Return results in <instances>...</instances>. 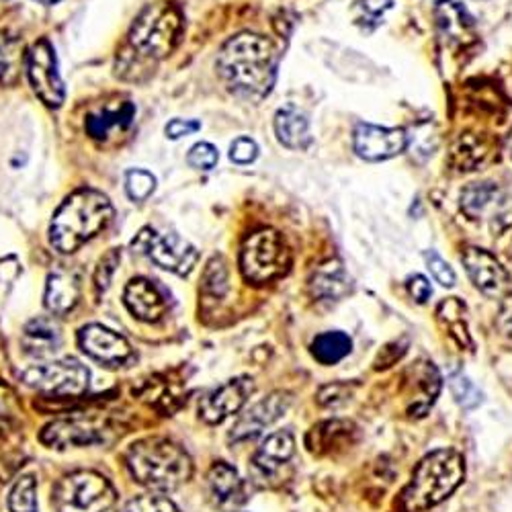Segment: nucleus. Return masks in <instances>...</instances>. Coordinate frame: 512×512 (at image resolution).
Listing matches in <instances>:
<instances>
[{"label": "nucleus", "instance_id": "f257e3e1", "mask_svg": "<svg viewBox=\"0 0 512 512\" xmlns=\"http://www.w3.org/2000/svg\"><path fill=\"white\" fill-rule=\"evenodd\" d=\"M218 70L226 87L246 99H263L277 78V50L263 35L240 33L218 56Z\"/></svg>", "mask_w": 512, "mask_h": 512}, {"label": "nucleus", "instance_id": "f03ea898", "mask_svg": "<svg viewBox=\"0 0 512 512\" xmlns=\"http://www.w3.org/2000/svg\"><path fill=\"white\" fill-rule=\"evenodd\" d=\"M465 478V459L455 449H437L420 459L400 494V512H426L445 502Z\"/></svg>", "mask_w": 512, "mask_h": 512}, {"label": "nucleus", "instance_id": "7ed1b4c3", "mask_svg": "<svg viewBox=\"0 0 512 512\" xmlns=\"http://www.w3.org/2000/svg\"><path fill=\"white\" fill-rule=\"evenodd\" d=\"M113 220V205L101 191L80 189L56 211L50 226V242L58 252L70 254L93 240Z\"/></svg>", "mask_w": 512, "mask_h": 512}, {"label": "nucleus", "instance_id": "20e7f679", "mask_svg": "<svg viewBox=\"0 0 512 512\" xmlns=\"http://www.w3.org/2000/svg\"><path fill=\"white\" fill-rule=\"evenodd\" d=\"M125 465L136 482L152 490H175L193 474L187 451L179 443L162 437L134 443L125 453Z\"/></svg>", "mask_w": 512, "mask_h": 512}, {"label": "nucleus", "instance_id": "39448f33", "mask_svg": "<svg viewBox=\"0 0 512 512\" xmlns=\"http://www.w3.org/2000/svg\"><path fill=\"white\" fill-rule=\"evenodd\" d=\"M181 13L170 3H156L146 7L134 21L127 48L140 60H162L175 50L181 33Z\"/></svg>", "mask_w": 512, "mask_h": 512}, {"label": "nucleus", "instance_id": "423d86ee", "mask_svg": "<svg viewBox=\"0 0 512 512\" xmlns=\"http://www.w3.org/2000/svg\"><path fill=\"white\" fill-rule=\"evenodd\" d=\"M117 492L111 482L97 472H74L64 476L56 488L52 502L58 512H109L115 506Z\"/></svg>", "mask_w": 512, "mask_h": 512}, {"label": "nucleus", "instance_id": "0eeeda50", "mask_svg": "<svg viewBox=\"0 0 512 512\" xmlns=\"http://www.w3.org/2000/svg\"><path fill=\"white\" fill-rule=\"evenodd\" d=\"M244 279L256 285L279 279L289 269V250L275 230H259L246 238L240 252Z\"/></svg>", "mask_w": 512, "mask_h": 512}, {"label": "nucleus", "instance_id": "6e6552de", "mask_svg": "<svg viewBox=\"0 0 512 512\" xmlns=\"http://www.w3.org/2000/svg\"><path fill=\"white\" fill-rule=\"evenodd\" d=\"M113 424L105 416H70L50 422L39 435V441L50 449H72V447H91L107 443L113 437Z\"/></svg>", "mask_w": 512, "mask_h": 512}, {"label": "nucleus", "instance_id": "1a4fd4ad", "mask_svg": "<svg viewBox=\"0 0 512 512\" xmlns=\"http://www.w3.org/2000/svg\"><path fill=\"white\" fill-rule=\"evenodd\" d=\"M91 373L78 359H62L54 363L33 365L23 371V383L37 392L54 396H80L89 390Z\"/></svg>", "mask_w": 512, "mask_h": 512}, {"label": "nucleus", "instance_id": "9d476101", "mask_svg": "<svg viewBox=\"0 0 512 512\" xmlns=\"http://www.w3.org/2000/svg\"><path fill=\"white\" fill-rule=\"evenodd\" d=\"M461 211L467 220L488 222L498 234L512 224V195L496 183H474L461 191Z\"/></svg>", "mask_w": 512, "mask_h": 512}, {"label": "nucleus", "instance_id": "9b49d317", "mask_svg": "<svg viewBox=\"0 0 512 512\" xmlns=\"http://www.w3.org/2000/svg\"><path fill=\"white\" fill-rule=\"evenodd\" d=\"M134 248L148 254L150 259L164 271L175 275H189L197 263V250L179 234H156L146 228L134 240Z\"/></svg>", "mask_w": 512, "mask_h": 512}, {"label": "nucleus", "instance_id": "f8f14e48", "mask_svg": "<svg viewBox=\"0 0 512 512\" xmlns=\"http://www.w3.org/2000/svg\"><path fill=\"white\" fill-rule=\"evenodd\" d=\"M27 74L35 95L48 107L58 109L64 103V82L58 72L56 52L48 39H39L27 52Z\"/></svg>", "mask_w": 512, "mask_h": 512}, {"label": "nucleus", "instance_id": "ddd939ff", "mask_svg": "<svg viewBox=\"0 0 512 512\" xmlns=\"http://www.w3.org/2000/svg\"><path fill=\"white\" fill-rule=\"evenodd\" d=\"M463 267L472 283L488 297H502L510 287V275L492 252L480 246H467L461 254Z\"/></svg>", "mask_w": 512, "mask_h": 512}, {"label": "nucleus", "instance_id": "4468645a", "mask_svg": "<svg viewBox=\"0 0 512 512\" xmlns=\"http://www.w3.org/2000/svg\"><path fill=\"white\" fill-rule=\"evenodd\" d=\"M353 144L359 158L369 162H381L402 154L408 146V136L404 130H398V127L359 123Z\"/></svg>", "mask_w": 512, "mask_h": 512}, {"label": "nucleus", "instance_id": "2eb2a0df", "mask_svg": "<svg viewBox=\"0 0 512 512\" xmlns=\"http://www.w3.org/2000/svg\"><path fill=\"white\" fill-rule=\"evenodd\" d=\"M78 345L91 359H95L107 367L123 365L127 359L132 357L130 343H127L121 334H117L101 324L84 326L78 332Z\"/></svg>", "mask_w": 512, "mask_h": 512}, {"label": "nucleus", "instance_id": "dca6fc26", "mask_svg": "<svg viewBox=\"0 0 512 512\" xmlns=\"http://www.w3.org/2000/svg\"><path fill=\"white\" fill-rule=\"evenodd\" d=\"M252 390H254L252 379H248V377L226 381L220 388H216L201 398L199 416L207 424H220L226 418H230L232 414L240 412V408L246 404Z\"/></svg>", "mask_w": 512, "mask_h": 512}, {"label": "nucleus", "instance_id": "f3484780", "mask_svg": "<svg viewBox=\"0 0 512 512\" xmlns=\"http://www.w3.org/2000/svg\"><path fill=\"white\" fill-rule=\"evenodd\" d=\"M441 373L431 361L416 363L406 379V398H408V416L422 418L426 416L441 394Z\"/></svg>", "mask_w": 512, "mask_h": 512}, {"label": "nucleus", "instance_id": "a211bd4d", "mask_svg": "<svg viewBox=\"0 0 512 512\" xmlns=\"http://www.w3.org/2000/svg\"><path fill=\"white\" fill-rule=\"evenodd\" d=\"M287 408H289V398L283 394H273L261 402H256L236 420L234 429L230 433V441L242 443V441L259 437L275 420H279L285 414Z\"/></svg>", "mask_w": 512, "mask_h": 512}, {"label": "nucleus", "instance_id": "6ab92c4d", "mask_svg": "<svg viewBox=\"0 0 512 512\" xmlns=\"http://www.w3.org/2000/svg\"><path fill=\"white\" fill-rule=\"evenodd\" d=\"M123 302L130 314L142 322H158L166 312V302L160 289L148 279H134L127 283Z\"/></svg>", "mask_w": 512, "mask_h": 512}, {"label": "nucleus", "instance_id": "aec40b11", "mask_svg": "<svg viewBox=\"0 0 512 512\" xmlns=\"http://www.w3.org/2000/svg\"><path fill=\"white\" fill-rule=\"evenodd\" d=\"M295 453V437L289 431H277L273 435H269L259 451L254 453L252 457V467L254 472L267 478V476H275L283 465H287V461L293 457Z\"/></svg>", "mask_w": 512, "mask_h": 512}, {"label": "nucleus", "instance_id": "412c9836", "mask_svg": "<svg viewBox=\"0 0 512 512\" xmlns=\"http://www.w3.org/2000/svg\"><path fill=\"white\" fill-rule=\"evenodd\" d=\"M62 347L60 326L50 318H35L25 326L23 349L33 359H48Z\"/></svg>", "mask_w": 512, "mask_h": 512}, {"label": "nucleus", "instance_id": "4be33fe9", "mask_svg": "<svg viewBox=\"0 0 512 512\" xmlns=\"http://www.w3.org/2000/svg\"><path fill=\"white\" fill-rule=\"evenodd\" d=\"M207 484H209V490H211L213 498L218 500V504H222L230 510H236L242 502H246L244 482L238 476L236 469L226 461H218L216 465L209 469Z\"/></svg>", "mask_w": 512, "mask_h": 512}, {"label": "nucleus", "instance_id": "5701e85b", "mask_svg": "<svg viewBox=\"0 0 512 512\" xmlns=\"http://www.w3.org/2000/svg\"><path fill=\"white\" fill-rule=\"evenodd\" d=\"M435 15L439 31L447 39V44H465V41L472 37L474 19L469 17L465 7H461L457 0H439Z\"/></svg>", "mask_w": 512, "mask_h": 512}, {"label": "nucleus", "instance_id": "b1692460", "mask_svg": "<svg viewBox=\"0 0 512 512\" xmlns=\"http://www.w3.org/2000/svg\"><path fill=\"white\" fill-rule=\"evenodd\" d=\"M134 105L132 103H115L107 105L87 117V132L95 140H107L113 132H123L134 121Z\"/></svg>", "mask_w": 512, "mask_h": 512}, {"label": "nucleus", "instance_id": "393cba45", "mask_svg": "<svg viewBox=\"0 0 512 512\" xmlns=\"http://www.w3.org/2000/svg\"><path fill=\"white\" fill-rule=\"evenodd\" d=\"M80 297V283L74 273L58 269L50 273L46 287V306L52 314H68Z\"/></svg>", "mask_w": 512, "mask_h": 512}, {"label": "nucleus", "instance_id": "a878e982", "mask_svg": "<svg viewBox=\"0 0 512 512\" xmlns=\"http://www.w3.org/2000/svg\"><path fill=\"white\" fill-rule=\"evenodd\" d=\"M277 140L289 150H306L312 142L308 119L291 107L279 109L275 115Z\"/></svg>", "mask_w": 512, "mask_h": 512}, {"label": "nucleus", "instance_id": "bb28decb", "mask_svg": "<svg viewBox=\"0 0 512 512\" xmlns=\"http://www.w3.org/2000/svg\"><path fill=\"white\" fill-rule=\"evenodd\" d=\"M437 320L463 351H474V340L467 326V308L459 297H447L437 308Z\"/></svg>", "mask_w": 512, "mask_h": 512}, {"label": "nucleus", "instance_id": "cd10ccee", "mask_svg": "<svg viewBox=\"0 0 512 512\" xmlns=\"http://www.w3.org/2000/svg\"><path fill=\"white\" fill-rule=\"evenodd\" d=\"M349 287V277L336 261L318 269L312 279V293L322 302H338L349 293Z\"/></svg>", "mask_w": 512, "mask_h": 512}, {"label": "nucleus", "instance_id": "c85d7f7f", "mask_svg": "<svg viewBox=\"0 0 512 512\" xmlns=\"http://www.w3.org/2000/svg\"><path fill=\"white\" fill-rule=\"evenodd\" d=\"M490 158V148L484 140L465 134L461 136L453 150H451V166L459 173H469V170H478L480 166H484Z\"/></svg>", "mask_w": 512, "mask_h": 512}, {"label": "nucleus", "instance_id": "c756f323", "mask_svg": "<svg viewBox=\"0 0 512 512\" xmlns=\"http://www.w3.org/2000/svg\"><path fill=\"white\" fill-rule=\"evenodd\" d=\"M353 349V340L349 334L334 330L318 334L312 343V355L322 365H336L343 361Z\"/></svg>", "mask_w": 512, "mask_h": 512}, {"label": "nucleus", "instance_id": "7c9ffc66", "mask_svg": "<svg viewBox=\"0 0 512 512\" xmlns=\"http://www.w3.org/2000/svg\"><path fill=\"white\" fill-rule=\"evenodd\" d=\"M355 433V426L345 420H328L318 424L310 437H316V441H308V447L318 453L332 451L336 447H343L351 443V435Z\"/></svg>", "mask_w": 512, "mask_h": 512}, {"label": "nucleus", "instance_id": "2f4dec72", "mask_svg": "<svg viewBox=\"0 0 512 512\" xmlns=\"http://www.w3.org/2000/svg\"><path fill=\"white\" fill-rule=\"evenodd\" d=\"M23 64V48L17 37L0 31V87L13 84Z\"/></svg>", "mask_w": 512, "mask_h": 512}, {"label": "nucleus", "instance_id": "473e14b6", "mask_svg": "<svg viewBox=\"0 0 512 512\" xmlns=\"http://www.w3.org/2000/svg\"><path fill=\"white\" fill-rule=\"evenodd\" d=\"M449 390L463 410H476L484 400V394L478 390L476 383L461 369H453L449 373Z\"/></svg>", "mask_w": 512, "mask_h": 512}, {"label": "nucleus", "instance_id": "72a5a7b5", "mask_svg": "<svg viewBox=\"0 0 512 512\" xmlns=\"http://www.w3.org/2000/svg\"><path fill=\"white\" fill-rule=\"evenodd\" d=\"M11 512H39L37 508V484L33 476H23L11 490L9 496Z\"/></svg>", "mask_w": 512, "mask_h": 512}, {"label": "nucleus", "instance_id": "f704fd0d", "mask_svg": "<svg viewBox=\"0 0 512 512\" xmlns=\"http://www.w3.org/2000/svg\"><path fill=\"white\" fill-rule=\"evenodd\" d=\"M394 9V0H357L355 3V21L363 27H377L386 13Z\"/></svg>", "mask_w": 512, "mask_h": 512}, {"label": "nucleus", "instance_id": "c9c22d12", "mask_svg": "<svg viewBox=\"0 0 512 512\" xmlns=\"http://www.w3.org/2000/svg\"><path fill=\"white\" fill-rule=\"evenodd\" d=\"M125 189H127V195H130L134 201H146L156 189V179L152 173H148V170L136 168L127 173Z\"/></svg>", "mask_w": 512, "mask_h": 512}, {"label": "nucleus", "instance_id": "e433bc0d", "mask_svg": "<svg viewBox=\"0 0 512 512\" xmlns=\"http://www.w3.org/2000/svg\"><path fill=\"white\" fill-rule=\"evenodd\" d=\"M15 414H17L15 392L7 386V383L0 381V437H3L7 431H11V426L15 424Z\"/></svg>", "mask_w": 512, "mask_h": 512}, {"label": "nucleus", "instance_id": "4c0bfd02", "mask_svg": "<svg viewBox=\"0 0 512 512\" xmlns=\"http://www.w3.org/2000/svg\"><path fill=\"white\" fill-rule=\"evenodd\" d=\"M123 512H179V508L164 496H138Z\"/></svg>", "mask_w": 512, "mask_h": 512}, {"label": "nucleus", "instance_id": "58836bf2", "mask_svg": "<svg viewBox=\"0 0 512 512\" xmlns=\"http://www.w3.org/2000/svg\"><path fill=\"white\" fill-rule=\"evenodd\" d=\"M424 261H426V267H429L431 275L435 277L437 283H441L443 287H453L457 277H455V271L449 267V263L445 259H441V256L435 252V250H429L424 252Z\"/></svg>", "mask_w": 512, "mask_h": 512}, {"label": "nucleus", "instance_id": "ea45409f", "mask_svg": "<svg viewBox=\"0 0 512 512\" xmlns=\"http://www.w3.org/2000/svg\"><path fill=\"white\" fill-rule=\"evenodd\" d=\"M220 160V154L218 150L213 148L211 144L207 142H201V144H195L187 156V162L193 166V168H199V170H211L213 166L218 164Z\"/></svg>", "mask_w": 512, "mask_h": 512}, {"label": "nucleus", "instance_id": "a19ab883", "mask_svg": "<svg viewBox=\"0 0 512 512\" xmlns=\"http://www.w3.org/2000/svg\"><path fill=\"white\" fill-rule=\"evenodd\" d=\"M226 283H228V277H226V267H224V261L222 259H216L209 269H207V275H205V285L203 289L207 293H211L213 297H222L224 291H226Z\"/></svg>", "mask_w": 512, "mask_h": 512}, {"label": "nucleus", "instance_id": "79ce46f5", "mask_svg": "<svg viewBox=\"0 0 512 512\" xmlns=\"http://www.w3.org/2000/svg\"><path fill=\"white\" fill-rule=\"evenodd\" d=\"M259 156V146L250 138H238L230 146V160L236 164H250Z\"/></svg>", "mask_w": 512, "mask_h": 512}, {"label": "nucleus", "instance_id": "37998d69", "mask_svg": "<svg viewBox=\"0 0 512 512\" xmlns=\"http://www.w3.org/2000/svg\"><path fill=\"white\" fill-rule=\"evenodd\" d=\"M201 130V123L195 121V119H173L168 125H166V136L170 140H181L185 136H191L195 132Z\"/></svg>", "mask_w": 512, "mask_h": 512}, {"label": "nucleus", "instance_id": "c03bdc74", "mask_svg": "<svg viewBox=\"0 0 512 512\" xmlns=\"http://www.w3.org/2000/svg\"><path fill=\"white\" fill-rule=\"evenodd\" d=\"M406 285H408L410 295L414 297V300H416L418 304H426V302L431 300L433 287H431V283H429V279H426V277H422V275H412V277H408Z\"/></svg>", "mask_w": 512, "mask_h": 512}, {"label": "nucleus", "instance_id": "a18cd8bd", "mask_svg": "<svg viewBox=\"0 0 512 512\" xmlns=\"http://www.w3.org/2000/svg\"><path fill=\"white\" fill-rule=\"evenodd\" d=\"M119 263V252L117 250H111L105 259L101 261V267H99V273H97V287L99 289H105L109 285V279H111V273L115 271V265Z\"/></svg>", "mask_w": 512, "mask_h": 512}, {"label": "nucleus", "instance_id": "49530a36", "mask_svg": "<svg viewBox=\"0 0 512 512\" xmlns=\"http://www.w3.org/2000/svg\"><path fill=\"white\" fill-rule=\"evenodd\" d=\"M498 328H500L502 336H506L512 343V295H506V300L500 306Z\"/></svg>", "mask_w": 512, "mask_h": 512}, {"label": "nucleus", "instance_id": "de8ad7c7", "mask_svg": "<svg viewBox=\"0 0 512 512\" xmlns=\"http://www.w3.org/2000/svg\"><path fill=\"white\" fill-rule=\"evenodd\" d=\"M506 152H508V156H510V160H512V132H510V136L506 138Z\"/></svg>", "mask_w": 512, "mask_h": 512}, {"label": "nucleus", "instance_id": "09e8293b", "mask_svg": "<svg viewBox=\"0 0 512 512\" xmlns=\"http://www.w3.org/2000/svg\"><path fill=\"white\" fill-rule=\"evenodd\" d=\"M37 3H41V5H54V3H58V0H37Z\"/></svg>", "mask_w": 512, "mask_h": 512}, {"label": "nucleus", "instance_id": "8fccbe9b", "mask_svg": "<svg viewBox=\"0 0 512 512\" xmlns=\"http://www.w3.org/2000/svg\"><path fill=\"white\" fill-rule=\"evenodd\" d=\"M230 512H240V510H230Z\"/></svg>", "mask_w": 512, "mask_h": 512}]
</instances>
